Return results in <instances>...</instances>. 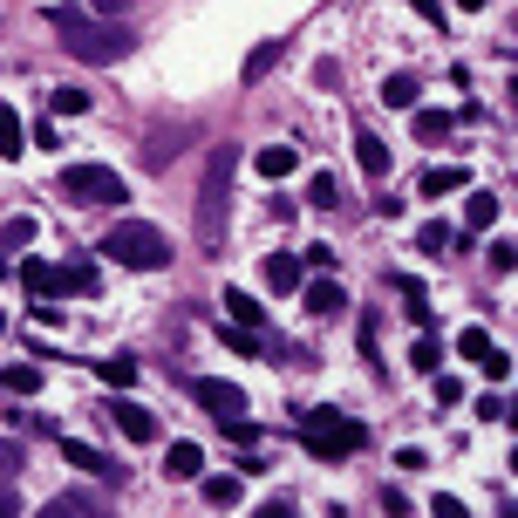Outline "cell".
<instances>
[{
	"instance_id": "cell-1",
	"label": "cell",
	"mask_w": 518,
	"mask_h": 518,
	"mask_svg": "<svg viewBox=\"0 0 518 518\" xmlns=\"http://www.w3.org/2000/svg\"><path fill=\"white\" fill-rule=\"evenodd\" d=\"M48 28L62 35L75 62H89V69H103V62H123L130 55V35L116 28L110 14H82V7H48Z\"/></svg>"
},
{
	"instance_id": "cell-2",
	"label": "cell",
	"mask_w": 518,
	"mask_h": 518,
	"mask_svg": "<svg viewBox=\"0 0 518 518\" xmlns=\"http://www.w3.org/2000/svg\"><path fill=\"white\" fill-rule=\"evenodd\" d=\"M232 171H239V150L219 144L205 157V185H198V246L219 253L225 246V212H232Z\"/></svg>"
},
{
	"instance_id": "cell-3",
	"label": "cell",
	"mask_w": 518,
	"mask_h": 518,
	"mask_svg": "<svg viewBox=\"0 0 518 518\" xmlns=\"http://www.w3.org/2000/svg\"><path fill=\"white\" fill-rule=\"evenodd\" d=\"M103 259L130 266V273H157V266H171V239L144 219H116L110 239H103Z\"/></svg>"
},
{
	"instance_id": "cell-4",
	"label": "cell",
	"mask_w": 518,
	"mask_h": 518,
	"mask_svg": "<svg viewBox=\"0 0 518 518\" xmlns=\"http://www.w3.org/2000/svg\"><path fill=\"white\" fill-rule=\"evenodd\" d=\"M300 444L314 450L321 464H334V457H355V450L369 444V430L355 416H341V409H307L300 416Z\"/></svg>"
},
{
	"instance_id": "cell-5",
	"label": "cell",
	"mask_w": 518,
	"mask_h": 518,
	"mask_svg": "<svg viewBox=\"0 0 518 518\" xmlns=\"http://www.w3.org/2000/svg\"><path fill=\"white\" fill-rule=\"evenodd\" d=\"M62 198H75V205H123L130 191H123V178L110 164H62Z\"/></svg>"
},
{
	"instance_id": "cell-6",
	"label": "cell",
	"mask_w": 518,
	"mask_h": 518,
	"mask_svg": "<svg viewBox=\"0 0 518 518\" xmlns=\"http://www.w3.org/2000/svg\"><path fill=\"white\" fill-rule=\"evenodd\" d=\"M55 444H62V464L89 471L96 484H123V464H116V457H103L96 444H82V437H55Z\"/></svg>"
},
{
	"instance_id": "cell-7",
	"label": "cell",
	"mask_w": 518,
	"mask_h": 518,
	"mask_svg": "<svg viewBox=\"0 0 518 518\" xmlns=\"http://www.w3.org/2000/svg\"><path fill=\"white\" fill-rule=\"evenodd\" d=\"M191 396H198V409H212V416H246V389H239V382L198 375V382H191Z\"/></svg>"
},
{
	"instance_id": "cell-8",
	"label": "cell",
	"mask_w": 518,
	"mask_h": 518,
	"mask_svg": "<svg viewBox=\"0 0 518 518\" xmlns=\"http://www.w3.org/2000/svg\"><path fill=\"white\" fill-rule=\"evenodd\" d=\"M21 287H28V300H35L41 321L62 314V307H48V300H55V266H48V259H21Z\"/></svg>"
},
{
	"instance_id": "cell-9",
	"label": "cell",
	"mask_w": 518,
	"mask_h": 518,
	"mask_svg": "<svg viewBox=\"0 0 518 518\" xmlns=\"http://www.w3.org/2000/svg\"><path fill=\"white\" fill-rule=\"evenodd\" d=\"M103 416H110V423L123 430V437H130V444H150V437H157V416H150L144 403H130V396H116Z\"/></svg>"
},
{
	"instance_id": "cell-10",
	"label": "cell",
	"mask_w": 518,
	"mask_h": 518,
	"mask_svg": "<svg viewBox=\"0 0 518 518\" xmlns=\"http://www.w3.org/2000/svg\"><path fill=\"white\" fill-rule=\"evenodd\" d=\"M355 164H362V178H375V185H382L396 157H389V144H382L375 130H355Z\"/></svg>"
},
{
	"instance_id": "cell-11",
	"label": "cell",
	"mask_w": 518,
	"mask_h": 518,
	"mask_svg": "<svg viewBox=\"0 0 518 518\" xmlns=\"http://www.w3.org/2000/svg\"><path fill=\"white\" fill-rule=\"evenodd\" d=\"M259 273H266V287H273V294H294L300 280H307V266H300L294 253H266V266H259Z\"/></svg>"
},
{
	"instance_id": "cell-12",
	"label": "cell",
	"mask_w": 518,
	"mask_h": 518,
	"mask_svg": "<svg viewBox=\"0 0 518 518\" xmlns=\"http://www.w3.org/2000/svg\"><path fill=\"white\" fill-rule=\"evenodd\" d=\"M103 287V273H96V259H69L62 273H55V294H96Z\"/></svg>"
},
{
	"instance_id": "cell-13",
	"label": "cell",
	"mask_w": 518,
	"mask_h": 518,
	"mask_svg": "<svg viewBox=\"0 0 518 518\" xmlns=\"http://www.w3.org/2000/svg\"><path fill=\"white\" fill-rule=\"evenodd\" d=\"M96 512H103L96 491H55V498H48V518H96Z\"/></svg>"
},
{
	"instance_id": "cell-14",
	"label": "cell",
	"mask_w": 518,
	"mask_h": 518,
	"mask_svg": "<svg viewBox=\"0 0 518 518\" xmlns=\"http://www.w3.org/2000/svg\"><path fill=\"white\" fill-rule=\"evenodd\" d=\"M444 191H471V171H464V164H437V171H423V198H444Z\"/></svg>"
},
{
	"instance_id": "cell-15",
	"label": "cell",
	"mask_w": 518,
	"mask_h": 518,
	"mask_svg": "<svg viewBox=\"0 0 518 518\" xmlns=\"http://www.w3.org/2000/svg\"><path fill=\"white\" fill-rule=\"evenodd\" d=\"M225 321H239V328H266V307H259L253 294H239V287H232V294H225Z\"/></svg>"
},
{
	"instance_id": "cell-16",
	"label": "cell",
	"mask_w": 518,
	"mask_h": 518,
	"mask_svg": "<svg viewBox=\"0 0 518 518\" xmlns=\"http://www.w3.org/2000/svg\"><path fill=\"white\" fill-rule=\"evenodd\" d=\"M198 471H205V450L198 444H171V457H164V478H198Z\"/></svg>"
},
{
	"instance_id": "cell-17",
	"label": "cell",
	"mask_w": 518,
	"mask_h": 518,
	"mask_svg": "<svg viewBox=\"0 0 518 518\" xmlns=\"http://www.w3.org/2000/svg\"><path fill=\"white\" fill-rule=\"evenodd\" d=\"M253 164H259V178H287V171L300 164V150H294V144H266Z\"/></svg>"
},
{
	"instance_id": "cell-18",
	"label": "cell",
	"mask_w": 518,
	"mask_h": 518,
	"mask_svg": "<svg viewBox=\"0 0 518 518\" xmlns=\"http://www.w3.org/2000/svg\"><path fill=\"white\" fill-rule=\"evenodd\" d=\"M341 307H348L341 280H314V287H307V314H341Z\"/></svg>"
},
{
	"instance_id": "cell-19",
	"label": "cell",
	"mask_w": 518,
	"mask_h": 518,
	"mask_svg": "<svg viewBox=\"0 0 518 518\" xmlns=\"http://www.w3.org/2000/svg\"><path fill=\"white\" fill-rule=\"evenodd\" d=\"M416 246H423V253H450V246H464V232L444 225V219H430L423 232H416Z\"/></svg>"
},
{
	"instance_id": "cell-20",
	"label": "cell",
	"mask_w": 518,
	"mask_h": 518,
	"mask_svg": "<svg viewBox=\"0 0 518 518\" xmlns=\"http://www.w3.org/2000/svg\"><path fill=\"white\" fill-rule=\"evenodd\" d=\"M21 150H28V123L0 103V157H21Z\"/></svg>"
},
{
	"instance_id": "cell-21",
	"label": "cell",
	"mask_w": 518,
	"mask_h": 518,
	"mask_svg": "<svg viewBox=\"0 0 518 518\" xmlns=\"http://www.w3.org/2000/svg\"><path fill=\"white\" fill-rule=\"evenodd\" d=\"M273 69H280V41H259L253 55H246V69H239V75H246V82H266Z\"/></svg>"
},
{
	"instance_id": "cell-22",
	"label": "cell",
	"mask_w": 518,
	"mask_h": 518,
	"mask_svg": "<svg viewBox=\"0 0 518 518\" xmlns=\"http://www.w3.org/2000/svg\"><path fill=\"white\" fill-rule=\"evenodd\" d=\"M491 348H498V341H491L484 328H457V355H464V362H478V369H484V362H491Z\"/></svg>"
},
{
	"instance_id": "cell-23",
	"label": "cell",
	"mask_w": 518,
	"mask_h": 518,
	"mask_svg": "<svg viewBox=\"0 0 518 518\" xmlns=\"http://www.w3.org/2000/svg\"><path fill=\"white\" fill-rule=\"evenodd\" d=\"M96 375H103V389H130V382H137V362H130V355H103Z\"/></svg>"
},
{
	"instance_id": "cell-24",
	"label": "cell",
	"mask_w": 518,
	"mask_h": 518,
	"mask_svg": "<svg viewBox=\"0 0 518 518\" xmlns=\"http://www.w3.org/2000/svg\"><path fill=\"white\" fill-rule=\"evenodd\" d=\"M382 103L389 110H416V75H382Z\"/></svg>"
},
{
	"instance_id": "cell-25",
	"label": "cell",
	"mask_w": 518,
	"mask_h": 518,
	"mask_svg": "<svg viewBox=\"0 0 518 518\" xmlns=\"http://www.w3.org/2000/svg\"><path fill=\"white\" fill-rule=\"evenodd\" d=\"M491 219H498V191H478V198L464 205V232H484Z\"/></svg>"
},
{
	"instance_id": "cell-26",
	"label": "cell",
	"mask_w": 518,
	"mask_h": 518,
	"mask_svg": "<svg viewBox=\"0 0 518 518\" xmlns=\"http://www.w3.org/2000/svg\"><path fill=\"white\" fill-rule=\"evenodd\" d=\"M239 498H246V484H239V478H205V505H219V512H232Z\"/></svg>"
},
{
	"instance_id": "cell-27",
	"label": "cell",
	"mask_w": 518,
	"mask_h": 518,
	"mask_svg": "<svg viewBox=\"0 0 518 518\" xmlns=\"http://www.w3.org/2000/svg\"><path fill=\"white\" fill-rule=\"evenodd\" d=\"M307 205L334 212V205H341V178H334V171H314V185H307Z\"/></svg>"
},
{
	"instance_id": "cell-28",
	"label": "cell",
	"mask_w": 518,
	"mask_h": 518,
	"mask_svg": "<svg viewBox=\"0 0 518 518\" xmlns=\"http://www.w3.org/2000/svg\"><path fill=\"white\" fill-rule=\"evenodd\" d=\"M450 123H457L450 110H416V137H423V144H437V137H450Z\"/></svg>"
},
{
	"instance_id": "cell-29",
	"label": "cell",
	"mask_w": 518,
	"mask_h": 518,
	"mask_svg": "<svg viewBox=\"0 0 518 518\" xmlns=\"http://www.w3.org/2000/svg\"><path fill=\"white\" fill-rule=\"evenodd\" d=\"M178 150H185V144H178L171 130H157V137H150V144H144V157H150V164H157V171H164V164H171Z\"/></svg>"
},
{
	"instance_id": "cell-30",
	"label": "cell",
	"mask_w": 518,
	"mask_h": 518,
	"mask_svg": "<svg viewBox=\"0 0 518 518\" xmlns=\"http://www.w3.org/2000/svg\"><path fill=\"white\" fill-rule=\"evenodd\" d=\"M7 389H14V396H35V389H41V369H35V362H14V369H7Z\"/></svg>"
},
{
	"instance_id": "cell-31",
	"label": "cell",
	"mask_w": 518,
	"mask_h": 518,
	"mask_svg": "<svg viewBox=\"0 0 518 518\" xmlns=\"http://www.w3.org/2000/svg\"><path fill=\"white\" fill-rule=\"evenodd\" d=\"M437 362H444L437 341H416V348H409V369H416V375H437Z\"/></svg>"
},
{
	"instance_id": "cell-32",
	"label": "cell",
	"mask_w": 518,
	"mask_h": 518,
	"mask_svg": "<svg viewBox=\"0 0 518 518\" xmlns=\"http://www.w3.org/2000/svg\"><path fill=\"white\" fill-rule=\"evenodd\" d=\"M219 430H225V437H232L239 450H253V444H259V430L246 423V416H219Z\"/></svg>"
},
{
	"instance_id": "cell-33",
	"label": "cell",
	"mask_w": 518,
	"mask_h": 518,
	"mask_svg": "<svg viewBox=\"0 0 518 518\" xmlns=\"http://www.w3.org/2000/svg\"><path fill=\"white\" fill-rule=\"evenodd\" d=\"M484 259H491V273L505 280V273L518 266V246H512V239H491V253H484Z\"/></svg>"
},
{
	"instance_id": "cell-34",
	"label": "cell",
	"mask_w": 518,
	"mask_h": 518,
	"mask_svg": "<svg viewBox=\"0 0 518 518\" xmlns=\"http://www.w3.org/2000/svg\"><path fill=\"white\" fill-rule=\"evenodd\" d=\"M0 246H14V253H21V246H35V219H7Z\"/></svg>"
},
{
	"instance_id": "cell-35",
	"label": "cell",
	"mask_w": 518,
	"mask_h": 518,
	"mask_svg": "<svg viewBox=\"0 0 518 518\" xmlns=\"http://www.w3.org/2000/svg\"><path fill=\"white\" fill-rule=\"evenodd\" d=\"M225 348H232V355H259V334L232 321V328H225Z\"/></svg>"
},
{
	"instance_id": "cell-36",
	"label": "cell",
	"mask_w": 518,
	"mask_h": 518,
	"mask_svg": "<svg viewBox=\"0 0 518 518\" xmlns=\"http://www.w3.org/2000/svg\"><path fill=\"white\" fill-rule=\"evenodd\" d=\"M89 110V89H55V116H82Z\"/></svg>"
},
{
	"instance_id": "cell-37",
	"label": "cell",
	"mask_w": 518,
	"mask_h": 518,
	"mask_svg": "<svg viewBox=\"0 0 518 518\" xmlns=\"http://www.w3.org/2000/svg\"><path fill=\"white\" fill-rule=\"evenodd\" d=\"M478 416H484V423H512V403H505V389H498V396H484Z\"/></svg>"
},
{
	"instance_id": "cell-38",
	"label": "cell",
	"mask_w": 518,
	"mask_h": 518,
	"mask_svg": "<svg viewBox=\"0 0 518 518\" xmlns=\"http://www.w3.org/2000/svg\"><path fill=\"white\" fill-rule=\"evenodd\" d=\"M484 375H491V382L505 389V382H512V355H505V348H491V362H484Z\"/></svg>"
},
{
	"instance_id": "cell-39",
	"label": "cell",
	"mask_w": 518,
	"mask_h": 518,
	"mask_svg": "<svg viewBox=\"0 0 518 518\" xmlns=\"http://www.w3.org/2000/svg\"><path fill=\"white\" fill-rule=\"evenodd\" d=\"M437 403H464V382H457V375H437Z\"/></svg>"
},
{
	"instance_id": "cell-40",
	"label": "cell",
	"mask_w": 518,
	"mask_h": 518,
	"mask_svg": "<svg viewBox=\"0 0 518 518\" xmlns=\"http://www.w3.org/2000/svg\"><path fill=\"white\" fill-rule=\"evenodd\" d=\"M21 512V491H14V484H0V518H14Z\"/></svg>"
},
{
	"instance_id": "cell-41",
	"label": "cell",
	"mask_w": 518,
	"mask_h": 518,
	"mask_svg": "<svg viewBox=\"0 0 518 518\" xmlns=\"http://www.w3.org/2000/svg\"><path fill=\"white\" fill-rule=\"evenodd\" d=\"M416 14H423V21H437V28H444V0H416Z\"/></svg>"
},
{
	"instance_id": "cell-42",
	"label": "cell",
	"mask_w": 518,
	"mask_h": 518,
	"mask_svg": "<svg viewBox=\"0 0 518 518\" xmlns=\"http://www.w3.org/2000/svg\"><path fill=\"white\" fill-rule=\"evenodd\" d=\"M0 471H21V450L14 444H0Z\"/></svg>"
},
{
	"instance_id": "cell-43",
	"label": "cell",
	"mask_w": 518,
	"mask_h": 518,
	"mask_svg": "<svg viewBox=\"0 0 518 518\" xmlns=\"http://www.w3.org/2000/svg\"><path fill=\"white\" fill-rule=\"evenodd\" d=\"M457 7H464V14H478V7H484V0H457Z\"/></svg>"
},
{
	"instance_id": "cell-44",
	"label": "cell",
	"mask_w": 518,
	"mask_h": 518,
	"mask_svg": "<svg viewBox=\"0 0 518 518\" xmlns=\"http://www.w3.org/2000/svg\"><path fill=\"white\" fill-rule=\"evenodd\" d=\"M0 280H7V246H0Z\"/></svg>"
},
{
	"instance_id": "cell-45",
	"label": "cell",
	"mask_w": 518,
	"mask_h": 518,
	"mask_svg": "<svg viewBox=\"0 0 518 518\" xmlns=\"http://www.w3.org/2000/svg\"><path fill=\"white\" fill-rule=\"evenodd\" d=\"M0 334H7V314H0Z\"/></svg>"
}]
</instances>
